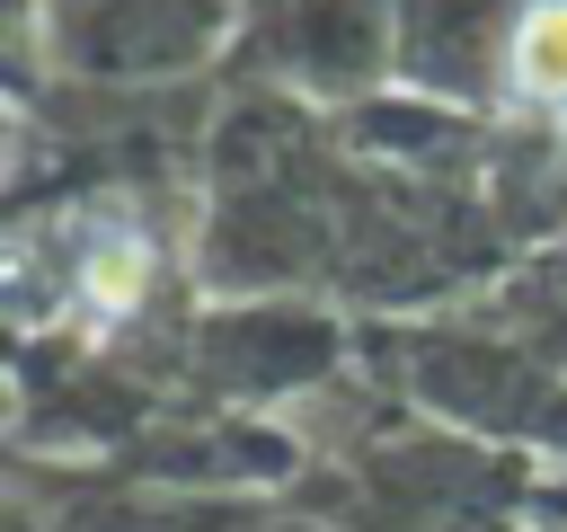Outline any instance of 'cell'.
Here are the masks:
<instances>
[{"instance_id":"6da1fadb","label":"cell","mask_w":567,"mask_h":532,"mask_svg":"<svg viewBox=\"0 0 567 532\" xmlns=\"http://www.w3.org/2000/svg\"><path fill=\"white\" fill-rule=\"evenodd\" d=\"M151 275H159V248H151V231L142 222H89V239H80V257H71V293H80V310L97 319V328H115V319H133L142 301H151Z\"/></svg>"},{"instance_id":"7a4b0ae2","label":"cell","mask_w":567,"mask_h":532,"mask_svg":"<svg viewBox=\"0 0 567 532\" xmlns=\"http://www.w3.org/2000/svg\"><path fill=\"white\" fill-rule=\"evenodd\" d=\"M505 71L532 106H567V0H532L514 18V44H505Z\"/></svg>"}]
</instances>
